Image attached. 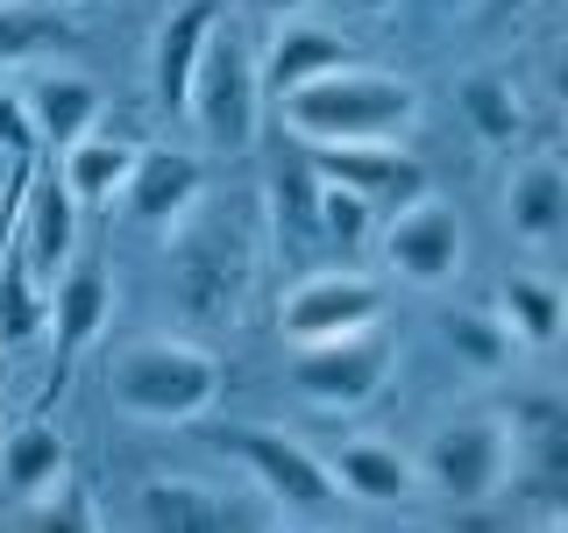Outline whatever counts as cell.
<instances>
[{
  "instance_id": "obj_12",
  "label": "cell",
  "mask_w": 568,
  "mask_h": 533,
  "mask_svg": "<svg viewBox=\"0 0 568 533\" xmlns=\"http://www.w3.org/2000/svg\"><path fill=\"white\" fill-rule=\"evenodd\" d=\"M348 58H355V43L342 29L306 22V14H284L271 29V43L256 50V86H263V100H277V93H292V86H306V79H320V71H334Z\"/></svg>"
},
{
  "instance_id": "obj_33",
  "label": "cell",
  "mask_w": 568,
  "mask_h": 533,
  "mask_svg": "<svg viewBox=\"0 0 568 533\" xmlns=\"http://www.w3.org/2000/svg\"><path fill=\"white\" fill-rule=\"evenodd\" d=\"M348 8H390V0H348Z\"/></svg>"
},
{
  "instance_id": "obj_32",
  "label": "cell",
  "mask_w": 568,
  "mask_h": 533,
  "mask_svg": "<svg viewBox=\"0 0 568 533\" xmlns=\"http://www.w3.org/2000/svg\"><path fill=\"white\" fill-rule=\"evenodd\" d=\"M22 178H29V171H14V185L0 192V221H8V207H14V200H22Z\"/></svg>"
},
{
  "instance_id": "obj_9",
  "label": "cell",
  "mask_w": 568,
  "mask_h": 533,
  "mask_svg": "<svg viewBox=\"0 0 568 533\" xmlns=\"http://www.w3.org/2000/svg\"><path fill=\"white\" fill-rule=\"evenodd\" d=\"M384 313V284L363 278V271H313L284 292L277 306V328L292 342H327V334H355Z\"/></svg>"
},
{
  "instance_id": "obj_34",
  "label": "cell",
  "mask_w": 568,
  "mask_h": 533,
  "mask_svg": "<svg viewBox=\"0 0 568 533\" xmlns=\"http://www.w3.org/2000/svg\"><path fill=\"white\" fill-rule=\"evenodd\" d=\"M434 8H476V0H434Z\"/></svg>"
},
{
  "instance_id": "obj_19",
  "label": "cell",
  "mask_w": 568,
  "mask_h": 533,
  "mask_svg": "<svg viewBox=\"0 0 568 533\" xmlns=\"http://www.w3.org/2000/svg\"><path fill=\"white\" fill-rule=\"evenodd\" d=\"M135 150H142V142H129V135H100V129H93V135H79V142L58 157V178H64L71 200H79V213L121 200V185H129V171H135Z\"/></svg>"
},
{
  "instance_id": "obj_29",
  "label": "cell",
  "mask_w": 568,
  "mask_h": 533,
  "mask_svg": "<svg viewBox=\"0 0 568 533\" xmlns=\"http://www.w3.org/2000/svg\"><path fill=\"white\" fill-rule=\"evenodd\" d=\"M0 157H14V164L36 157V135H29V114H22V93H14V86H0Z\"/></svg>"
},
{
  "instance_id": "obj_6",
  "label": "cell",
  "mask_w": 568,
  "mask_h": 533,
  "mask_svg": "<svg viewBox=\"0 0 568 533\" xmlns=\"http://www.w3.org/2000/svg\"><path fill=\"white\" fill-rule=\"evenodd\" d=\"M221 449L235 455L248 476H256V491H263V505H271V512H292V520H327V512L342 505L334 470L306 449V441L277 434V426H227Z\"/></svg>"
},
{
  "instance_id": "obj_3",
  "label": "cell",
  "mask_w": 568,
  "mask_h": 533,
  "mask_svg": "<svg viewBox=\"0 0 568 533\" xmlns=\"http://www.w3.org/2000/svg\"><path fill=\"white\" fill-rule=\"evenodd\" d=\"M114 405L135 420H156V426H185L213 413V399H221V355L185 342V334H150V342L121 349L114 363Z\"/></svg>"
},
{
  "instance_id": "obj_11",
  "label": "cell",
  "mask_w": 568,
  "mask_h": 533,
  "mask_svg": "<svg viewBox=\"0 0 568 533\" xmlns=\"http://www.w3.org/2000/svg\"><path fill=\"white\" fill-rule=\"evenodd\" d=\"M384 263L413 284H448L462 271V221L440 200H413L384 221Z\"/></svg>"
},
{
  "instance_id": "obj_21",
  "label": "cell",
  "mask_w": 568,
  "mask_h": 533,
  "mask_svg": "<svg viewBox=\"0 0 568 533\" xmlns=\"http://www.w3.org/2000/svg\"><path fill=\"white\" fill-rule=\"evenodd\" d=\"M213 22H221V0H185V8L164 14L156 58H150V86H156L164 107H185V79H192V64H200V43H206Z\"/></svg>"
},
{
  "instance_id": "obj_14",
  "label": "cell",
  "mask_w": 568,
  "mask_h": 533,
  "mask_svg": "<svg viewBox=\"0 0 568 533\" xmlns=\"http://www.w3.org/2000/svg\"><path fill=\"white\" fill-rule=\"evenodd\" d=\"M206 192V164L192 150H135V171L121 185V207L135 213L142 228H171L178 213H192Z\"/></svg>"
},
{
  "instance_id": "obj_24",
  "label": "cell",
  "mask_w": 568,
  "mask_h": 533,
  "mask_svg": "<svg viewBox=\"0 0 568 533\" xmlns=\"http://www.w3.org/2000/svg\"><path fill=\"white\" fill-rule=\"evenodd\" d=\"M455 107H462V121H469L484 142H511L526 129V107H519V86L511 79H497V71H469V79L455 86Z\"/></svg>"
},
{
  "instance_id": "obj_23",
  "label": "cell",
  "mask_w": 568,
  "mask_h": 533,
  "mask_svg": "<svg viewBox=\"0 0 568 533\" xmlns=\"http://www.w3.org/2000/svg\"><path fill=\"white\" fill-rule=\"evenodd\" d=\"M71 14L64 8H43V0H0V71L8 64H29V58H50V50L71 43Z\"/></svg>"
},
{
  "instance_id": "obj_20",
  "label": "cell",
  "mask_w": 568,
  "mask_h": 533,
  "mask_svg": "<svg viewBox=\"0 0 568 533\" xmlns=\"http://www.w3.org/2000/svg\"><path fill=\"white\" fill-rule=\"evenodd\" d=\"M71 470V449L50 420H29L22 434L0 441V505H29L36 491H50Z\"/></svg>"
},
{
  "instance_id": "obj_13",
  "label": "cell",
  "mask_w": 568,
  "mask_h": 533,
  "mask_svg": "<svg viewBox=\"0 0 568 533\" xmlns=\"http://www.w3.org/2000/svg\"><path fill=\"white\" fill-rule=\"evenodd\" d=\"M14 249L29 257L36 278H58V263H71L79 249V200L64 192V178H29L14 200Z\"/></svg>"
},
{
  "instance_id": "obj_22",
  "label": "cell",
  "mask_w": 568,
  "mask_h": 533,
  "mask_svg": "<svg viewBox=\"0 0 568 533\" xmlns=\"http://www.w3.org/2000/svg\"><path fill=\"white\" fill-rule=\"evenodd\" d=\"M497 320L511 328V342L555 349V342H561V320H568V299H561L555 278L519 271V278H505V292H497Z\"/></svg>"
},
{
  "instance_id": "obj_2",
  "label": "cell",
  "mask_w": 568,
  "mask_h": 533,
  "mask_svg": "<svg viewBox=\"0 0 568 533\" xmlns=\"http://www.w3.org/2000/svg\"><path fill=\"white\" fill-rule=\"evenodd\" d=\"M256 228L242 213H178L171 221V257H164V292L171 313L192 328H227L256 278Z\"/></svg>"
},
{
  "instance_id": "obj_10",
  "label": "cell",
  "mask_w": 568,
  "mask_h": 533,
  "mask_svg": "<svg viewBox=\"0 0 568 533\" xmlns=\"http://www.w3.org/2000/svg\"><path fill=\"white\" fill-rule=\"evenodd\" d=\"M277 520L271 505H242L221 484L200 476H142L135 484V526L150 533H227V526H263Z\"/></svg>"
},
{
  "instance_id": "obj_31",
  "label": "cell",
  "mask_w": 568,
  "mask_h": 533,
  "mask_svg": "<svg viewBox=\"0 0 568 533\" xmlns=\"http://www.w3.org/2000/svg\"><path fill=\"white\" fill-rule=\"evenodd\" d=\"M248 8H263V14H271V22H284V14H298V8H306V0H248Z\"/></svg>"
},
{
  "instance_id": "obj_17",
  "label": "cell",
  "mask_w": 568,
  "mask_h": 533,
  "mask_svg": "<svg viewBox=\"0 0 568 533\" xmlns=\"http://www.w3.org/2000/svg\"><path fill=\"white\" fill-rule=\"evenodd\" d=\"M505 228L519 242H532V249L561 242V228H568V171L555 164V157H526V164L511 171V185H505Z\"/></svg>"
},
{
  "instance_id": "obj_16",
  "label": "cell",
  "mask_w": 568,
  "mask_h": 533,
  "mask_svg": "<svg viewBox=\"0 0 568 533\" xmlns=\"http://www.w3.org/2000/svg\"><path fill=\"white\" fill-rule=\"evenodd\" d=\"M106 313H114V284H106L100 263H71L64 278H50V349H58V370L71 363L79 349H93V334L106 328Z\"/></svg>"
},
{
  "instance_id": "obj_27",
  "label": "cell",
  "mask_w": 568,
  "mask_h": 533,
  "mask_svg": "<svg viewBox=\"0 0 568 533\" xmlns=\"http://www.w3.org/2000/svg\"><path fill=\"white\" fill-rule=\"evenodd\" d=\"M369 221H377V213L355 200L348 185H327V178H320V242L342 249V257H355V249L369 242Z\"/></svg>"
},
{
  "instance_id": "obj_18",
  "label": "cell",
  "mask_w": 568,
  "mask_h": 533,
  "mask_svg": "<svg viewBox=\"0 0 568 533\" xmlns=\"http://www.w3.org/2000/svg\"><path fill=\"white\" fill-rule=\"evenodd\" d=\"M327 470L342 484V497H355V505H405V497H419L413 455L384 449V441H342V455Z\"/></svg>"
},
{
  "instance_id": "obj_7",
  "label": "cell",
  "mask_w": 568,
  "mask_h": 533,
  "mask_svg": "<svg viewBox=\"0 0 568 533\" xmlns=\"http://www.w3.org/2000/svg\"><path fill=\"white\" fill-rule=\"evenodd\" d=\"M390 363H398V342L369 320V328L355 334H327V342H298L292 355V384L298 399L327 405V413H355V405H369L390 378Z\"/></svg>"
},
{
  "instance_id": "obj_1",
  "label": "cell",
  "mask_w": 568,
  "mask_h": 533,
  "mask_svg": "<svg viewBox=\"0 0 568 533\" xmlns=\"http://www.w3.org/2000/svg\"><path fill=\"white\" fill-rule=\"evenodd\" d=\"M271 107L298 142H398L419 121V86L348 58L306 86H292V93H277Z\"/></svg>"
},
{
  "instance_id": "obj_5",
  "label": "cell",
  "mask_w": 568,
  "mask_h": 533,
  "mask_svg": "<svg viewBox=\"0 0 568 533\" xmlns=\"http://www.w3.org/2000/svg\"><path fill=\"white\" fill-rule=\"evenodd\" d=\"M511 462H519V426L497 420V413H455L426 434L419 449V484L448 505H484V497L505 491Z\"/></svg>"
},
{
  "instance_id": "obj_8",
  "label": "cell",
  "mask_w": 568,
  "mask_h": 533,
  "mask_svg": "<svg viewBox=\"0 0 568 533\" xmlns=\"http://www.w3.org/2000/svg\"><path fill=\"white\" fill-rule=\"evenodd\" d=\"M306 157L327 185H348L369 213H398L426 200V164L398 142H306Z\"/></svg>"
},
{
  "instance_id": "obj_26",
  "label": "cell",
  "mask_w": 568,
  "mask_h": 533,
  "mask_svg": "<svg viewBox=\"0 0 568 533\" xmlns=\"http://www.w3.org/2000/svg\"><path fill=\"white\" fill-rule=\"evenodd\" d=\"M440 342H448L469 370H484V378H490V370H505V363H511V349H519L505 320H497V313H476V306H462V313L440 320Z\"/></svg>"
},
{
  "instance_id": "obj_15",
  "label": "cell",
  "mask_w": 568,
  "mask_h": 533,
  "mask_svg": "<svg viewBox=\"0 0 568 533\" xmlns=\"http://www.w3.org/2000/svg\"><path fill=\"white\" fill-rule=\"evenodd\" d=\"M22 114H29V135L36 150H71L79 135L100 129V86L85 71H43V79L22 86Z\"/></svg>"
},
{
  "instance_id": "obj_4",
  "label": "cell",
  "mask_w": 568,
  "mask_h": 533,
  "mask_svg": "<svg viewBox=\"0 0 568 533\" xmlns=\"http://www.w3.org/2000/svg\"><path fill=\"white\" fill-rule=\"evenodd\" d=\"M185 114L200 121V135L213 150H248L263 129V86H256V43L242 29H206L200 43V64L185 79Z\"/></svg>"
},
{
  "instance_id": "obj_28",
  "label": "cell",
  "mask_w": 568,
  "mask_h": 533,
  "mask_svg": "<svg viewBox=\"0 0 568 533\" xmlns=\"http://www.w3.org/2000/svg\"><path fill=\"white\" fill-rule=\"evenodd\" d=\"M29 520H36V526H100V512L85 505V484H71V470H64L50 491L29 497Z\"/></svg>"
},
{
  "instance_id": "obj_25",
  "label": "cell",
  "mask_w": 568,
  "mask_h": 533,
  "mask_svg": "<svg viewBox=\"0 0 568 533\" xmlns=\"http://www.w3.org/2000/svg\"><path fill=\"white\" fill-rule=\"evenodd\" d=\"M271 221L284 242H320V171L313 157H284L271 178Z\"/></svg>"
},
{
  "instance_id": "obj_30",
  "label": "cell",
  "mask_w": 568,
  "mask_h": 533,
  "mask_svg": "<svg viewBox=\"0 0 568 533\" xmlns=\"http://www.w3.org/2000/svg\"><path fill=\"white\" fill-rule=\"evenodd\" d=\"M476 8H484V14H490V22H511V14H526V8H532V0H476Z\"/></svg>"
}]
</instances>
